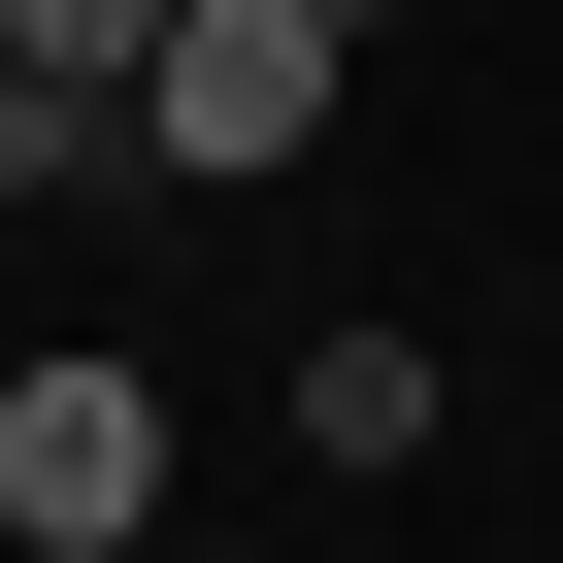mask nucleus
Listing matches in <instances>:
<instances>
[{
  "label": "nucleus",
  "instance_id": "2",
  "mask_svg": "<svg viewBox=\"0 0 563 563\" xmlns=\"http://www.w3.org/2000/svg\"><path fill=\"white\" fill-rule=\"evenodd\" d=\"M299 431L332 464H431V332H299Z\"/></svg>",
  "mask_w": 563,
  "mask_h": 563
},
{
  "label": "nucleus",
  "instance_id": "1",
  "mask_svg": "<svg viewBox=\"0 0 563 563\" xmlns=\"http://www.w3.org/2000/svg\"><path fill=\"white\" fill-rule=\"evenodd\" d=\"M0 530H34V563H133L166 530V398L67 332V365H0Z\"/></svg>",
  "mask_w": 563,
  "mask_h": 563
}]
</instances>
